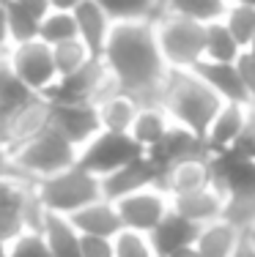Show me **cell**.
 <instances>
[{
	"label": "cell",
	"instance_id": "obj_1",
	"mask_svg": "<svg viewBox=\"0 0 255 257\" xmlns=\"http://www.w3.org/2000/svg\"><path fill=\"white\" fill-rule=\"evenodd\" d=\"M99 60L105 63L118 90L135 96L140 104H162V90L170 69L162 58L151 20L115 22Z\"/></svg>",
	"mask_w": 255,
	"mask_h": 257
},
{
	"label": "cell",
	"instance_id": "obj_2",
	"mask_svg": "<svg viewBox=\"0 0 255 257\" xmlns=\"http://www.w3.org/2000/svg\"><path fill=\"white\" fill-rule=\"evenodd\" d=\"M220 96L203 82L198 71H170L165 90H162V107L173 118V123L195 132L203 137L209 123L222 107Z\"/></svg>",
	"mask_w": 255,
	"mask_h": 257
},
{
	"label": "cell",
	"instance_id": "obj_3",
	"mask_svg": "<svg viewBox=\"0 0 255 257\" xmlns=\"http://www.w3.org/2000/svg\"><path fill=\"white\" fill-rule=\"evenodd\" d=\"M154 33L159 41L162 58H165L170 71H195L198 63L206 58L203 39L206 25L190 20V17L173 14L162 6V11L154 17Z\"/></svg>",
	"mask_w": 255,
	"mask_h": 257
},
{
	"label": "cell",
	"instance_id": "obj_4",
	"mask_svg": "<svg viewBox=\"0 0 255 257\" xmlns=\"http://www.w3.org/2000/svg\"><path fill=\"white\" fill-rule=\"evenodd\" d=\"M80 151L58 132L52 128V123L44 128L41 134H36L33 140H28L22 148L14 151V162L20 170L22 181L28 183H39L50 175H58L63 170L74 167Z\"/></svg>",
	"mask_w": 255,
	"mask_h": 257
},
{
	"label": "cell",
	"instance_id": "obj_5",
	"mask_svg": "<svg viewBox=\"0 0 255 257\" xmlns=\"http://www.w3.org/2000/svg\"><path fill=\"white\" fill-rule=\"evenodd\" d=\"M36 192H39L47 211L58 213V216H71L74 211H80V208L105 197L102 194V178H96L94 173L82 170L80 164L39 181L36 183Z\"/></svg>",
	"mask_w": 255,
	"mask_h": 257
},
{
	"label": "cell",
	"instance_id": "obj_6",
	"mask_svg": "<svg viewBox=\"0 0 255 257\" xmlns=\"http://www.w3.org/2000/svg\"><path fill=\"white\" fill-rule=\"evenodd\" d=\"M145 151L129 134L121 132H99L88 145L80 148V156H77V164L88 173H94L96 178H105V175L121 170L124 164L140 159Z\"/></svg>",
	"mask_w": 255,
	"mask_h": 257
},
{
	"label": "cell",
	"instance_id": "obj_7",
	"mask_svg": "<svg viewBox=\"0 0 255 257\" xmlns=\"http://www.w3.org/2000/svg\"><path fill=\"white\" fill-rule=\"evenodd\" d=\"M9 63H11V69H14V74L20 77L36 96H47L52 90V85L58 82V66H55L52 47L44 44L41 39L11 47Z\"/></svg>",
	"mask_w": 255,
	"mask_h": 257
},
{
	"label": "cell",
	"instance_id": "obj_8",
	"mask_svg": "<svg viewBox=\"0 0 255 257\" xmlns=\"http://www.w3.org/2000/svg\"><path fill=\"white\" fill-rule=\"evenodd\" d=\"M118 85L113 82V77L107 74L105 63L99 58L88 60L80 71L69 77H58V82L52 85V90L44 96L52 104H77V101H91L96 104L105 93L115 90Z\"/></svg>",
	"mask_w": 255,
	"mask_h": 257
},
{
	"label": "cell",
	"instance_id": "obj_9",
	"mask_svg": "<svg viewBox=\"0 0 255 257\" xmlns=\"http://www.w3.org/2000/svg\"><path fill=\"white\" fill-rule=\"evenodd\" d=\"M115 208H118L124 230H137V232L151 235L159 227L162 219L173 211V197L162 186H145L135 194L121 197L115 203Z\"/></svg>",
	"mask_w": 255,
	"mask_h": 257
},
{
	"label": "cell",
	"instance_id": "obj_10",
	"mask_svg": "<svg viewBox=\"0 0 255 257\" xmlns=\"http://www.w3.org/2000/svg\"><path fill=\"white\" fill-rule=\"evenodd\" d=\"M50 101V99H47ZM52 115L50 123L52 128H58L77 151L82 145H88L96 134L102 132V118H99V107L91 101H77V104H52Z\"/></svg>",
	"mask_w": 255,
	"mask_h": 257
},
{
	"label": "cell",
	"instance_id": "obj_11",
	"mask_svg": "<svg viewBox=\"0 0 255 257\" xmlns=\"http://www.w3.org/2000/svg\"><path fill=\"white\" fill-rule=\"evenodd\" d=\"M50 115H52L50 101L44 96H36L25 107L0 118V143H6L11 151L22 148L28 140H33L36 134H41L50 126Z\"/></svg>",
	"mask_w": 255,
	"mask_h": 257
},
{
	"label": "cell",
	"instance_id": "obj_12",
	"mask_svg": "<svg viewBox=\"0 0 255 257\" xmlns=\"http://www.w3.org/2000/svg\"><path fill=\"white\" fill-rule=\"evenodd\" d=\"M211 183L225 197L255 194V156L225 151L211 156Z\"/></svg>",
	"mask_w": 255,
	"mask_h": 257
},
{
	"label": "cell",
	"instance_id": "obj_13",
	"mask_svg": "<svg viewBox=\"0 0 255 257\" xmlns=\"http://www.w3.org/2000/svg\"><path fill=\"white\" fill-rule=\"evenodd\" d=\"M162 175L165 173H162L159 164H156L148 154H143L140 159H135V162L124 164L121 170L105 175V178H102V194H105L107 200H113V203H118L121 197L135 194L145 186H162Z\"/></svg>",
	"mask_w": 255,
	"mask_h": 257
},
{
	"label": "cell",
	"instance_id": "obj_14",
	"mask_svg": "<svg viewBox=\"0 0 255 257\" xmlns=\"http://www.w3.org/2000/svg\"><path fill=\"white\" fill-rule=\"evenodd\" d=\"M250 109L252 104H241V101H225L220 107V112L214 115V120L209 123L203 134V145L209 151V156L225 154V151H233L239 145L241 134L247 128V120H250Z\"/></svg>",
	"mask_w": 255,
	"mask_h": 257
},
{
	"label": "cell",
	"instance_id": "obj_15",
	"mask_svg": "<svg viewBox=\"0 0 255 257\" xmlns=\"http://www.w3.org/2000/svg\"><path fill=\"white\" fill-rule=\"evenodd\" d=\"M148 156L154 159V162L162 167V173H165L167 167L184 162V159L209 156V151H206V145H203V137H198L195 132H190V128H184L179 123H173V126H170V132L162 137V143L156 145L154 151H148Z\"/></svg>",
	"mask_w": 255,
	"mask_h": 257
},
{
	"label": "cell",
	"instance_id": "obj_16",
	"mask_svg": "<svg viewBox=\"0 0 255 257\" xmlns=\"http://www.w3.org/2000/svg\"><path fill=\"white\" fill-rule=\"evenodd\" d=\"M74 20H77V33H80V41L88 47V52L94 58H102L107 47V39L113 33V25L115 22L105 14L96 0H85L74 9Z\"/></svg>",
	"mask_w": 255,
	"mask_h": 257
},
{
	"label": "cell",
	"instance_id": "obj_17",
	"mask_svg": "<svg viewBox=\"0 0 255 257\" xmlns=\"http://www.w3.org/2000/svg\"><path fill=\"white\" fill-rule=\"evenodd\" d=\"M203 186H211V156H192L184 162L173 164L162 175V189L176 197V194L198 192Z\"/></svg>",
	"mask_w": 255,
	"mask_h": 257
},
{
	"label": "cell",
	"instance_id": "obj_18",
	"mask_svg": "<svg viewBox=\"0 0 255 257\" xmlns=\"http://www.w3.org/2000/svg\"><path fill=\"white\" fill-rule=\"evenodd\" d=\"M198 230H200V224L190 222L187 216H181L176 211H170L148 238H151V246H154L156 257H170L184 246H195Z\"/></svg>",
	"mask_w": 255,
	"mask_h": 257
},
{
	"label": "cell",
	"instance_id": "obj_19",
	"mask_svg": "<svg viewBox=\"0 0 255 257\" xmlns=\"http://www.w3.org/2000/svg\"><path fill=\"white\" fill-rule=\"evenodd\" d=\"M71 224L80 230V235H102V238H115L124 224H121V216H118V208H115L113 200L102 197L96 203L80 208V211L71 213Z\"/></svg>",
	"mask_w": 255,
	"mask_h": 257
},
{
	"label": "cell",
	"instance_id": "obj_20",
	"mask_svg": "<svg viewBox=\"0 0 255 257\" xmlns=\"http://www.w3.org/2000/svg\"><path fill=\"white\" fill-rule=\"evenodd\" d=\"M222 208H225V194L214 183L198 189V192H187V194H176L173 197V211L187 216L195 224H209L214 219H220Z\"/></svg>",
	"mask_w": 255,
	"mask_h": 257
},
{
	"label": "cell",
	"instance_id": "obj_21",
	"mask_svg": "<svg viewBox=\"0 0 255 257\" xmlns=\"http://www.w3.org/2000/svg\"><path fill=\"white\" fill-rule=\"evenodd\" d=\"M99 118H102V132H121V134H129L132 123H135L137 112H140L143 104L135 99V96L124 93V90H110L105 93L99 101Z\"/></svg>",
	"mask_w": 255,
	"mask_h": 257
},
{
	"label": "cell",
	"instance_id": "obj_22",
	"mask_svg": "<svg viewBox=\"0 0 255 257\" xmlns=\"http://www.w3.org/2000/svg\"><path fill=\"white\" fill-rule=\"evenodd\" d=\"M170 126H173V118L167 115V109L162 104H143L135 123L129 128V137L148 154L162 143V137L170 132Z\"/></svg>",
	"mask_w": 255,
	"mask_h": 257
},
{
	"label": "cell",
	"instance_id": "obj_23",
	"mask_svg": "<svg viewBox=\"0 0 255 257\" xmlns=\"http://www.w3.org/2000/svg\"><path fill=\"white\" fill-rule=\"evenodd\" d=\"M195 71L203 77V82L209 85L222 101L250 104L247 101V93H244V85H241V77H239L236 63H211V60H200Z\"/></svg>",
	"mask_w": 255,
	"mask_h": 257
},
{
	"label": "cell",
	"instance_id": "obj_24",
	"mask_svg": "<svg viewBox=\"0 0 255 257\" xmlns=\"http://www.w3.org/2000/svg\"><path fill=\"white\" fill-rule=\"evenodd\" d=\"M241 232L239 227L228 222V219H214L209 224H200L198 230V241H195V249L203 257H230L233 249L239 246L241 241Z\"/></svg>",
	"mask_w": 255,
	"mask_h": 257
},
{
	"label": "cell",
	"instance_id": "obj_25",
	"mask_svg": "<svg viewBox=\"0 0 255 257\" xmlns=\"http://www.w3.org/2000/svg\"><path fill=\"white\" fill-rule=\"evenodd\" d=\"M41 235H44L47 246L55 257H82L80 254V230L71 224L69 216H58V213H50L41 227Z\"/></svg>",
	"mask_w": 255,
	"mask_h": 257
},
{
	"label": "cell",
	"instance_id": "obj_26",
	"mask_svg": "<svg viewBox=\"0 0 255 257\" xmlns=\"http://www.w3.org/2000/svg\"><path fill=\"white\" fill-rule=\"evenodd\" d=\"M203 60H211V63H236L239 55L244 52V47L236 41V36L230 33V28L225 22H211L206 25V39H203Z\"/></svg>",
	"mask_w": 255,
	"mask_h": 257
},
{
	"label": "cell",
	"instance_id": "obj_27",
	"mask_svg": "<svg viewBox=\"0 0 255 257\" xmlns=\"http://www.w3.org/2000/svg\"><path fill=\"white\" fill-rule=\"evenodd\" d=\"M33 99H36V93L14 74V69H11V63H9V55L0 58V118H3V115H11L20 107H25V104L33 101Z\"/></svg>",
	"mask_w": 255,
	"mask_h": 257
},
{
	"label": "cell",
	"instance_id": "obj_28",
	"mask_svg": "<svg viewBox=\"0 0 255 257\" xmlns=\"http://www.w3.org/2000/svg\"><path fill=\"white\" fill-rule=\"evenodd\" d=\"M162 6L167 11H173V14L190 17V20L200 22V25H211V22L225 20L230 0H165Z\"/></svg>",
	"mask_w": 255,
	"mask_h": 257
},
{
	"label": "cell",
	"instance_id": "obj_29",
	"mask_svg": "<svg viewBox=\"0 0 255 257\" xmlns=\"http://www.w3.org/2000/svg\"><path fill=\"white\" fill-rule=\"evenodd\" d=\"M113 22H148L162 11V0H96Z\"/></svg>",
	"mask_w": 255,
	"mask_h": 257
},
{
	"label": "cell",
	"instance_id": "obj_30",
	"mask_svg": "<svg viewBox=\"0 0 255 257\" xmlns=\"http://www.w3.org/2000/svg\"><path fill=\"white\" fill-rule=\"evenodd\" d=\"M39 39L44 41V44H50V47H58V44H66V41L80 39L74 11L52 9L50 14L39 22Z\"/></svg>",
	"mask_w": 255,
	"mask_h": 257
},
{
	"label": "cell",
	"instance_id": "obj_31",
	"mask_svg": "<svg viewBox=\"0 0 255 257\" xmlns=\"http://www.w3.org/2000/svg\"><path fill=\"white\" fill-rule=\"evenodd\" d=\"M22 189H20V194H17L14 200L0 203V243H3L6 249H9L20 235L30 232L28 224H25V216H22Z\"/></svg>",
	"mask_w": 255,
	"mask_h": 257
},
{
	"label": "cell",
	"instance_id": "obj_32",
	"mask_svg": "<svg viewBox=\"0 0 255 257\" xmlns=\"http://www.w3.org/2000/svg\"><path fill=\"white\" fill-rule=\"evenodd\" d=\"M225 25L230 28V33L236 36L241 47H250L255 39V6H244V3H230L228 14H225Z\"/></svg>",
	"mask_w": 255,
	"mask_h": 257
},
{
	"label": "cell",
	"instance_id": "obj_33",
	"mask_svg": "<svg viewBox=\"0 0 255 257\" xmlns=\"http://www.w3.org/2000/svg\"><path fill=\"white\" fill-rule=\"evenodd\" d=\"M52 55H55L58 77H69V74H74V71H80L82 66L88 63V60H94V55L88 52V47H85L80 39L52 47Z\"/></svg>",
	"mask_w": 255,
	"mask_h": 257
},
{
	"label": "cell",
	"instance_id": "obj_34",
	"mask_svg": "<svg viewBox=\"0 0 255 257\" xmlns=\"http://www.w3.org/2000/svg\"><path fill=\"white\" fill-rule=\"evenodd\" d=\"M9 9V33L11 44H28V41L39 39V20L33 14H28L25 9H20L17 3H6Z\"/></svg>",
	"mask_w": 255,
	"mask_h": 257
},
{
	"label": "cell",
	"instance_id": "obj_35",
	"mask_svg": "<svg viewBox=\"0 0 255 257\" xmlns=\"http://www.w3.org/2000/svg\"><path fill=\"white\" fill-rule=\"evenodd\" d=\"M113 246H115V257H156L151 238L137 230H121L113 238Z\"/></svg>",
	"mask_w": 255,
	"mask_h": 257
},
{
	"label": "cell",
	"instance_id": "obj_36",
	"mask_svg": "<svg viewBox=\"0 0 255 257\" xmlns=\"http://www.w3.org/2000/svg\"><path fill=\"white\" fill-rule=\"evenodd\" d=\"M9 257H55L41 232H25L9 246Z\"/></svg>",
	"mask_w": 255,
	"mask_h": 257
},
{
	"label": "cell",
	"instance_id": "obj_37",
	"mask_svg": "<svg viewBox=\"0 0 255 257\" xmlns=\"http://www.w3.org/2000/svg\"><path fill=\"white\" fill-rule=\"evenodd\" d=\"M80 254H82V257H115L113 238L82 235V238H80Z\"/></svg>",
	"mask_w": 255,
	"mask_h": 257
},
{
	"label": "cell",
	"instance_id": "obj_38",
	"mask_svg": "<svg viewBox=\"0 0 255 257\" xmlns=\"http://www.w3.org/2000/svg\"><path fill=\"white\" fill-rule=\"evenodd\" d=\"M236 69H239L241 85H244L247 101L255 104V55L244 50V52L239 55V60H236Z\"/></svg>",
	"mask_w": 255,
	"mask_h": 257
},
{
	"label": "cell",
	"instance_id": "obj_39",
	"mask_svg": "<svg viewBox=\"0 0 255 257\" xmlns=\"http://www.w3.org/2000/svg\"><path fill=\"white\" fill-rule=\"evenodd\" d=\"M0 181H14V183H28L22 181L20 170H17L14 162V151L9 148L6 143H0Z\"/></svg>",
	"mask_w": 255,
	"mask_h": 257
},
{
	"label": "cell",
	"instance_id": "obj_40",
	"mask_svg": "<svg viewBox=\"0 0 255 257\" xmlns=\"http://www.w3.org/2000/svg\"><path fill=\"white\" fill-rule=\"evenodd\" d=\"M9 3H17L20 9H25L28 14H33L39 22L52 11V0H9Z\"/></svg>",
	"mask_w": 255,
	"mask_h": 257
},
{
	"label": "cell",
	"instance_id": "obj_41",
	"mask_svg": "<svg viewBox=\"0 0 255 257\" xmlns=\"http://www.w3.org/2000/svg\"><path fill=\"white\" fill-rule=\"evenodd\" d=\"M11 33H9V9H6V3H0V58H6V55L11 52Z\"/></svg>",
	"mask_w": 255,
	"mask_h": 257
},
{
	"label": "cell",
	"instance_id": "obj_42",
	"mask_svg": "<svg viewBox=\"0 0 255 257\" xmlns=\"http://www.w3.org/2000/svg\"><path fill=\"white\" fill-rule=\"evenodd\" d=\"M230 257H255V241H252L250 232H244V235H241L239 246L233 249V254H230Z\"/></svg>",
	"mask_w": 255,
	"mask_h": 257
},
{
	"label": "cell",
	"instance_id": "obj_43",
	"mask_svg": "<svg viewBox=\"0 0 255 257\" xmlns=\"http://www.w3.org/2000/svg\"><path fill=\"white\" fill-rule=\"evenodd\" d=\"M85 0H52V9H63V11H74Z\"/></svg>",
	"mask_w": 255,
	"mask_h": 257
},
{
	"label": "cell",
	"instance_id": "obj_44",
	"mask_svg": "<svg viewBox=\"0 0 255 257\" xmlns=\"http://www.w3.org/2000/svg\"><path fill=\"white\" fill-rule=\"evenodd\" d=\"M170 257H203V254H200L195 246H184V249H179V252H173Z\"/></svg>",
	"mask_w": 255,
	"mask_h": 257
},
{
	"label": "cell",
	"instance_id": "obj_45",
	"mask_svg": "<svg viewBox=\"0 0 255 257\" xmlns=\"http://www.w3.org/2000/svg\"><path fill=\"white\" fill-rule=\"evenodd\" d=\"M230 3H244V6H255V0H230Z\"/></svg>",
	"mask_w": 255,
	"mask_h": 257
},
{
	"label": "cell",
	"instance_id": "obj_46",
	"mask_svg": "<svg viewBox=\"0 0 255 257\" xmlns=\"http://www.w3.org/2000/svg\"><path fill=\"white\" fill-rule=\"evenodd\" d=\"M0 257H9V249H6L3 243H0Z\"/></svg>",
	"mask_w": 255,
	"mask_h": 257
},
{
	"label": "cell",
	"instance_id": "obj_47",
	"mask_svg": "<svg viewBox=\"0 0 255 257\" xmlns=\"http://www.w3.org/2000/svg\"><path fill=\"white\" fill-rule=\"evenodd\" d=\"M247 52H252V55H255V39H252V44L247 47Z\"/></svg>",
	"mask_w": 255,
	"mask_h": 257
},
{
	"label": "cell",
	"instance_id": "obj_48",
	"mask_svg": "<svg viewBox=\"0 0 255 257\" xmlns=\"http://www.w3.org/2000/svg\"><path fill=\"white\" fill-rule=\"evenodd\" d=\"M250 235H252V241H255V230H250Z\"/></svg>",
	"mask_w": 255,
	"mask_h": 257
},
{
	"label": "cell",
	"instance_id": "obj_49",
	"mask_svg": "<svg viewBox=\"0 0 255 257\" xmlns=\"http://www.w3.org/2000/svg\"><path fill=\"white\" fill-rule=\"evenodd\" d=\"M0 3H9V0H0Z\"/></svg>",
	"mask_w": 255,
	"mask_h": 257
},
{
	"label": "cell",
	"instance_id": "obj_50",
	"mask_svg": "<svg viewBox=\"0 0 255 257\" xmlns=\"http://www.w3.org/2000/svg\"><path fill=\"white\" fill-rule=\"evenodd\" d=\"M162 3H165V0H162Z\"/></svg>",
	"mask_w": 255,
	"mask_h": 257
}]
</instances>
